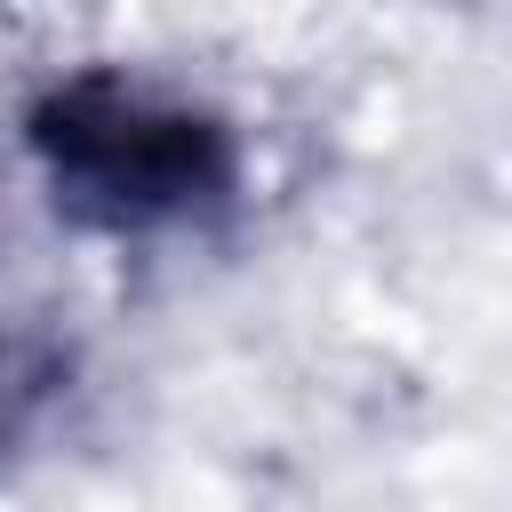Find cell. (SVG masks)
<instances>
[{
    "label": "cell",
    "mask_w": 512,
    "mask_h": 512,
    "mask_svg": "<svg viewBox=\"0 0 512 512\" xmlns=\"http://www.w3.org/2000/svg\"><path fill=\"white\" fill-rule=\"evenodd\" d=\"M24 152L64 216L96 232H176L240 192V128L144 72H64L24 104Z\"/></svg>",
    "instance_id": "6da1fadb"
},
{
    "label": "cell",
    "mask_w": 512,
    "mask_h": 512,
    "mask_svg": "<svg viewBox=\"0 0 512 512\" xmlns=\"http://www.w3.org/2000/svg\"><path fill=\"white\" fill-rule=\"evenodd\" d=\"M0 432H8V424H0Z\"/></svg>",
    "instance_id": "7a4b0ae2"
}]
</instances>
